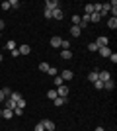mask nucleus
Returning a JSON list of instances; mask_svg holds the SVG:
<instances>
[{"mask_svg": "<svg viewBox=\"0 0 117 131\" xmlns=\"http://www.w3.org/2000/svg\"><path fill=\"white\" fill-rule=\"evenodd\" d=\"M59 77H61V78H62L64 82H68V80H72V78H74V72L70 71V69H62Z\"/></svg>", "mask_w": 117, "mask_h": 131, "instance_id": "1", "label": "nucleus"}, {"mask_svg": "<svg viewBox=\"0 0 117 131\" xmlns=\"http://www.w3.org/2000/svg\"><path fill=\"white\" fill-rule=\"evenodd\" d=\"M96 45H98V49H100V47H107V45H109V39L106 37V35H100V37H98V41H94Z\"/></svg>", "mask_w": 117, "mask_h": 131, "instance_id": "2", "label": "nucleus"}, {"mask_svg": "<svg viewBox=\"0 0 117 131\" xmlns=\"http://www.w3.org/2000/svg\"><path fill=\"white\" fill-rule=\"evenodd\" d=\"M10 94H12L10 88H6V86H4V88H0V104H4V100L8 98Z\"/></svg>", "mask_w": 117, "mask_h": 131, "instance_id": "3", "label": "nucleus"}, {"mask_svg": "<svg viewBox=\"0 0 117 131\" xmlns=\"http://www.w3.org/2000/svg\"><path fill=\"white\" fill-rule=\"evenodd\" d=\"M57 94H59L61 98H67V96H68V86H67V84L59 86V88H57Z\"/></svg>", "mask_w": 117, "mask_h": 131, "instance_id": "4", "label": "nucleus"}, {"mask_svg": "<svg viewBox=\"0 0 117 131\" xmlns=\"http://www.w3.org/2000/svg\"><path fill=\"white\" fill-rule=\"evenodd\" d=\"M109 78H111V74H109V71H100V72H98V80L106 82V80H109Z\"/></svg>", "mask_w": 117, "mask_h": 131, "instance_id": "5", "label": "nucleus"}, {"mask_svg": "<svg viewBox=\"0 0 117 131\" xmlns=\"http://www.w3.org/2000/svg\"><path fill=\"white\" fill-rule=\"evenodd\" d=\"M45 6H47V10H57V8H59V0H47V2H45Z\"/></svg>", "mask_w": 117, "mask_h": 131, "instance_id": "6", "label": "nucleus"}, {"mask_svg": "<svg viewBox=\"0 0 117 131\" xmlns=\"http://www.w3.org/2000/svg\"><path fill=\"white\" fill-rule=\"evenodd\" d=\"M61 41H62V37H59V35H53V37H51V47L59 49V47H61Z\"/></svg>", "mask_w": 117, "mask_h": 131, "instance_id": "7", "label": "nucleus"}, {"mask_svg": "<svg viewBox=\"0 0 117 131\" xmlns=\"http://www.w3.org/2000/svg\"><path fill=\"white\" fill-rule=\"evenodd\" d=\"M18 51H20V55H29V53H31V47H29L28 43H23V45L18 47Z\"/></svg>", "mask_w": 117, "mask_h": 131, "instance_id": "8", "label": "nucleus"}, {"mask_svg": "<svg viewBox=\"0 0 117 131\" xmlns=\"http://www.w3.org/2000/svg\"><path fill=\"white\" fill-rule=\"evenodd\" d=\"M98 53H100L101 57H109V55H111L113 51L109 49V45H107V47H100V49H98Z\"/></svg>", "mask_w": 117, "mask_h": 131, "instance_id": "9", "label": "nucleus"}, {"mask_svg": "<svg viewBox=\"0 0 117 131\" xmlns=\"http://www.w3.org/2000/svg\"><path fill=\"white\" fill-rule=\"evenodd\" d=\"M41 123H43L45 131H53V129H55V123H53V121H51V119H43V121H41Z\"/></svg>", "mask_w": 117, "mask_h": 131, "instance_id": "10", "label": "nucleus"}, {"mask_svg": "<svg viewBox=\"0 0 117 131\" xmlns=\"http://www.w3.org/2000/svg\"><path fill=\"white\" fill-rule=\"evenodd\" d=\"M70 35H72V37H80V35H82V29L78 26H72L70 27Z\"/></svg>", "mask_w": 117, "mask_h": 131, "instance_id": "11", "label": "nucleus"}, {"mask_svg": "<svg viewBox=\"0 0 117 131\" xmlns=\"http://www.w3.org/2000/svg\"><path fill=\"white\" fill-rule=\"evenodd\" d=\"M14 108H16V102L10 100V98H6L4 100V110H14Z\"/></svg>", "mask_w": 117, "mask_h": 131, "instance_id": "12", "label": "nucleus"}, {"mask_svg": "<svg viewBox=\"0 0 117 131\" xmlns=\"http://www.w3.org/2000/svg\"><path fill=\"white\" fill-rule=\"evenodd\" d=\"M2 117H4V119H12V117H14V112H12V110H4V108H2Z\"/></svg>", "mask_w": 117, "mask_h": 131, "instance_id": "13", "label": "nucleus"}, {"mask_svg": "<svg viewBox=\"0 0 117 131\" xmlns=\"http://www.w3.org/2000/svg\"><path fill=\"white\" fill-rule=\"evenodd\" d=\"M103 88H106V90H113V88H115V82H113V78H109V80L103 82Z\"/></svg>", "mask_w": 117, "mask_h": 131, "instance_id": "14", "label": "nucleus"}, {"mask_svg": "<svg viewBox=\"0 0 117 131\" xmlns=\"http://www.w3.org/2000/svg\"><path fill=\"white\" fill-rule=\"evenodd\" d=\"M107 14H109V2L101 4V10H100V16H107Z\"/></svg>", "mask_w": 117, "mask_h": 131, "instance_id": "15", "label": "nucleus"}, {"mask_svg": "<svg viewBox=\"0 0 117 131\" xmlns=\"http://www.w3.org/2000/svg\"><path fill=\"white\" fill-rule=\"evenodd\" d=\"M61 59L68 61V59H72V51L68 49V51H61Z\"/></svg>", "mask_w": 117, "mask_h": 131, "instance_id": "16", "label": "nucleus"}, {"mask_svg": "<svg viewBox=\"0 0 117 131\" xmlns=\"http://www.w3.org/2000/svg\"><path fill=\"white\" fill-rule=\"evenodd\" d=\"M49 69H51L49 63H45V61H43V63H39V71H41V72H49Z\"/></svg>", "mask_w": 117, "mask_h": 131, "instance_id": "17", "label": "nucleus"}, {"mask_svg": "<svg viewBox=\"0 0 117 131\" xmlns=\"http://www.w3.org/2000/svg\"><path fill=\"white\" fill-rule=\"evenodd\" d=\"M8 98H10V100H14V102H16V104H18V102L22 100V94H20V92H12L10 96H8Z\"/></svg>", "mask_w": 117, "mask_h": 131, "instance_id": "18", "label": "nucleus"}, {"mask_svg": "<svg viewBox=\"0 0 117 131\" xmlns=\"http://www.w3.org/2000/svg\"><path fill=\"white\" fill-rule=\"evenodd\" d=\"M53 20H62V10H61V8L53 10Z\"/></svg>", "mask_w": 117, "mask_h": 131, "instance_id": "19", "label": "nucleus"}, {"mask_svg": "<svg viewBox=\"0 0 117 131\" xmlns=\"http://www.w3.org/2000/svg\"><path fill=\"white\" fill-rule=\"evenodd\" d=\"M53 84H55V86L59 88V86H62V84H64V80H62V78L59 77V74H57V77H53Z\"/></svg>", "mask_w": 117, "mask_h": 131, "instance_id": "20", "label": "nucleus"}, {"mask_svg": "<svg viewBox=\"0 0 117 131\" xmlns=\"http://www.w3.org/2000/svg\"><path fill=\"white\" fill-rule=\"evenodd\" d=\"M107 27H109V29H115L117 27V18H109V20H107Z\"/></svg>", "mask_w": 117, "mask_h": 131, "instance_id": "21", "label": "nucleus"}, {"mask_svg": "<svg viewBox=\"0 0 117 131\" xmlns=\"http://www.w3.org/2000/svg\"><path fill=\"white\" fill-rule=\"evenodd\" d=\"M61 49L62 51H68V49H70V41H68V39H62V41H61Z\"/></svg>", "mask_w": 117, "mask_h": 131, "instance_id": "22", "label": "nucleus"}, {"mask_svg": "<svg viewBox=\"0 0 117 131\" xmlns=\"http://www.w3.org/2000/svg\"><path fill=\"white\" fill-rule=\"evenodd\" d=\"M88 80L94 84V82L98 80V71H92V72H90V74H88Z\"/></svg>", "mask_w": 117, "mask_h": 131, "instance_id": "23", "label": "nucleus"}, {"mask_svg": "<svg viewBox=\"0 0 117 131\" xmlns=\"http://www.w3.org/2000/svg\"><path fill=\"white\" fill-rule=\"evenodd\" d=\"M6 49H8V51H14V49H18V47H16V41H14V39H10V41L6 43Z\"/></svg>", "mask_w": 117, "mask_h": 131, "instance_id": "24", "label": "nucleus"}, {"mask_svg": "<svg viewBox=\"0 0 117 131\" xmlns=\"http://www.w3.org/2000/svg\"><path fill=\"white\" fill-rule=\"evenodd\" d=\"M100 20H101V16H100V14H96V12H94V14H90V22L98 24V22H100Z\"/></svg>", "mask_w": 117, "mask_h": 131, "instance_id": "25", "label": "nucleus"}, {"mask_svg": "<svg viewBox=\"0 0 117 131\" xmlns=\"http://www.w3.org/2000/svg\"><path fill=\"white\" fill-rule=\"evenodd\" d=\"M57 96H59V94H57V90H55V88H51L49 92H47V98H51V100H55Z\"/></svg>", "mask_w": 117, "mask_h": 131, "instance_id": "26", "label": "nucleus"}, {"mask_svg": "<svg viewBox=\"0 0 117 131\" xmlns=\"http://www.w3.org/2000/svg\"><path fill=\"white\" fill-rule=\"evenodd\" d=\"M53 102H55V106H62L64 102H67V98H61V96H57V98L53 100Z\"/></svg>", "mask_w": 117, "mask_h": 131, "instance_id": "27", "label": "nucleus"}, {"mask_svg": "<svg viewBox=\"0 0 117 131\" xmlns=\"http://www.w3.org/2000/svg\"><path fill=\"white\" fill-rule=\"evenodd\" d=\"M80 22H82V18L78 16V14H74L72 16V26H80Z\"/></svg>", "mask_w": 117, "mask_h": 131, "instance_id": "28", "label": "nucleus"}, {"mask_svg": "<svg viewBox=\"0 0 117 131\" xmlns=\"http://www.w3.org/2000/svg\"><path fill=\"white\" fill-rule=\"evenodd\" d=\"M84 10H86L88 16H90V14H94V4H86V6H84Z\"/></svg>", "mask_w": 117, "mask_h": 131, "instance_id": "29", "label": "nucleus"}, {"mask_svg": "<svg viewBox=\"0 0 117 131\" xmlns=\"http://www.w3.org/2000/svg\"><path fill=\"white\" fill-rule=\"evenodd\" d=\"M47 74H49V77H57V74H59V71H57L55 67H51V69H49V72H47Z\"/></svg>", "mask_w": 117, "mask_h": 131, "instance_id": "30", "label": "nucleus"}, {"mask_svg": "<svg viewBox=\"0 0 117 131\" xmlns=\"http://www.w3.org/2000/svg\"><path fill=\"white\" fill-rule=\"evenodd\" d=\"M10 8H20V0H10Z\"/></svg>", "mask_w": 117, "mask_h": 131, "instance_id": "31", "label": "nucleus"}, {"mask_svg": "<svg viewBox=\"0 0 117 131\" xmlns=\"http://www.w3.org/2000/svg\"><path fill=\"white\" fill-rule=\"evenodd\" d=\"M94 86L98 88V90H103V82H101V80H96V82H94Z\"/></svg>", "mask_w": 117, "mask_h": 131, "instance_id": "32", "label": "nucleus"}, {"mask_svg": "<svg viewBox=\"0 0 117 131\" xmlns=\"http://www.w3.org/2000/svg\"><path fill=\"white\" fill-rule=\"evenodd\" d=\"M12 112H14V115H22V114H23V110H22V108H18V106L12 110Z\"/></svg>", "mask_w": 117, "mask_h": 131, "instance_id": "33", "label": "nucleus"}, {"mask_svg": "<svg viewBox=\"0 0 117 131\" xmlns=\"http://www.w3.org/2000/svg\"><path fill=\"white\" fill-rule=\"evenodd\" d=\"M88 51H92V53H96V51H98V45H96V43H90V45H88Z\"/></svg>", "mask_w": 117, "mask_h": 131, "instance_id": "34", "label": "nucleus"}, {"mask_svg": "<svg viewBox=\"0 0 117 131\" xmlns=\"http://www.w3.org/2000/svg\"><path fill=\"white\" fill-rule=\"evenodd\" d=\"M43 16L47 18V20H49V18H53V12H51V10H47V8H45V12H43Z\"/></svg>", "mask_w": 117, "mask_h": 131, "instance_id": "35", "label": "nucleus"}, {"mask_svg": "<svg viewBox=\"0 0 117 131\" xmlns=\"http://www.w3.org/2000/svg\"><path fill=\"white\" fill-rule=\"evenodd\" d=\"M107 59H109V61L113 63V65H115V63H117V55H115V53H111L109 57H107Z\"/></svg>", "mask_w": 117, "mask_h": 131, "instance_id": "36", "label": "nucleus"}, {"mask_svg": "<svg viewBox=\"0 0 117 131\" xmlns=\"http://www.w3.org/2000/svg\"><path fill=\"white\" fill-rule=\"evenodd\" d=\"M16 106H18V108H22V110H23V108H25V100H23V98H22V100H20V102H18V104H16Z\"/></svg>", "mask_w": 117, "mask_h": 131, "instance_id": "37", "label": "nucleus"}, {"mask_svg": "<svg viewBox=\"0 0 117 131\" xmlns=\"http://www.w3.org/2000/svg\"><path fill=\"white\" fill-rule=\"evenodd\" d=\"M35 131H45V127H43V123H41V121L35 125Z\"/></svg>", "mask_w": 117, "mask_h": 131, "instance_id": "38", "label": "nucleus"}, {"mask_svg": "<svg viewBox=\"0 0 117 131\" xmlns=\"http://www.w3.org/2000/svg\"><path fill=\"white\" fill-rule=\"evenodd\" d=\"M0 8H2V10H10V2H2Z\"/></svg>", "mask_w": 117, "mask_h": 131, "instance_id": "39", "label": "nucleus"}, {"mask_svg": "<svg viewBox=\"0 0 117 131\" xmlns=\"http://www.w3.org/2000/svg\"><path fill=\"white\" fill-rule=\"evenodd\" d=\"M10 55H12V57H20V51L14 49V51H10Z\"/></svg>", "mask_w": 117, "mask_h": 131, "instance_id": "40", "label": "nucleus"}, {"mask_svg": "<svg viewBox=\"0 0 117 131\" xmlns=\"http://www.w3.org/2000/svg\"><path fill=\"white\" fill-rule=\"evenodd\" d=\"M6 27V24H4V20H0V31H2V29H4Z\"/></svg>", "mask_w": 117, "mask_h": 131, "instance_id": "41", "label": "nucleus"}, {"mask_svg": "<svg viewBox=\"0 0 117 131\" xmlns=\"http://www.w3.org/2000/svg\"><path fill=\"white\" fill-rule=\"evenodd\" d=\"M96 131H106V129H103V127H96Z\"/></svg>", "mask_w": 117, "mask_h": 131, "instance_id": "42", "label": "nucleus"}, {"mask_svg": "<svg viewBox=\"0 0 117 131\" xmlns=\"http://www.w3.org/2000/svg\"><path fill=\"white\" fill-rule=\"evenodd\" d=\"M2 59H4V55H2V53H0V63H2Z\"/></svg>", "mask_w": 117, "mask_h": 131, "instance_id": "43", "label": "nucleus"}, {"mask_svg": "<svg viewBox=\"0 0 117 131\" xmlns=\"http://www.w3.org/2000/svg\"><path fill=\"white\" fill-rule=\"evenodd\" d=\"M0 117H2V108H0Z\"/></svg>", "mask_w": 117, "mask_h": 131, "instance_id": "44", "label": "nucleus"}, {"mask_svg": "<svg viewBox=\"0 0 117 131\" xmlns=\"http://www.w3.org/2000/svg\"><path fill=\"white\" fill-rule=\"evenodd\" d=\"M0 35H2V31H0Z\"/></svg>", "mask_w": 117, "mask_h": 131, "instance_id": "45", "label": "nucleus"}]
</instances>
